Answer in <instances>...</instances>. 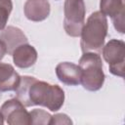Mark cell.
<instances>
[{
	"instance_id": "cell-1",
	"label": "cell",
	"mask_w": 125,
	"mask_h": 125,
	"mask_svg": "<svg viewBox=\"0 0 125 125\" xmlns=\"http://www.w3.org/2000/svg\"><path fill=\"white\" fill-rule=\"evenodd\" d=\"M16 98L24 105H41L51 111H58L63 105L64 92L57 84L40 81L33 76H21Z\"/></svg>"
},
{
	"instance_id": "cell-2",
	"label": "cell",
	"mask_w": 125,
	"mask_h": 125,
	"mask_svg": "<svg viewBox=\"0 0 125 125\" xmlns=\"http://www.w3.org/2000/svg\"><path fill=\"white\" fill-rule=\"evenodd\" d=\"M108 23L106 17L100 11L92 13L83 25L80 37V46L83 53H102L107 35Z\"/></svg>"
},
{
	"instance_id": "cell-3",
	"label": "cell",
	"mask_w": 125,
	"mask_h": 125,
	"mask_svg": "<svg viewBox=\"0 0 125 125\" xmlns=\"http://www.w3.org/2000/svg\"><path fill=\"white\" fill-rule=\"evenodd\" d=\"M81 69L80 84L88 91L100 90L104 83L105 75L103 70V61L98 53H83L78 63Z\"/></svg>"
},
{
	"instance_id": "cell-4",
	"label": "cell",
	"mask_w": 125,
	"mask_h": 125,
	"mask_svg": "<svg viewBox=\"0 0 125 125\" xmlns=\"http://www.w3.org/2000/svg\"><path fill=\"white\" fill-rule=\"evenodd\" d=\"M84 0H65L63 5V28L67 35L79 37L85 23Z\"/></svg>"
},
{
	"instance_id": "cell-5",
	"label": "cell",
	"mask_w": 125,
	"mask_h": 125,
	"mask_svg": "<svg viewBox=\"0 0 125 125\" xmlns=\"http://www.w3.org/2000/svg\"><path fill=\"white\" fill-rule=\"evenodd\" d=\"M103 58L108 63L110 73L124 77L125 66V43L119 39H111L102 49Z\"/></svg>"
},
{
	"instance_id": "cell-6",
	"label": "cell",
	"mask_w": 125,
	"mask_h": 125,
	"mask_svg": "<svg viewBox=\"0 0 125 125\" xmlns=\"http://www.w3.org/2000/svg\"><path fill=\"white\" fill-rule=\"evenodd\" d=\"M0 113L4 122L9 125H29V112L25 106L17 99L6 101L0 107Z\"/></svg>"
},
{
	"instance_id": "cell-7",
	"label": "cell",
	"mask_w": 125,
	"mask_h": 125,
	"mask_svg": "<svg viewBox=\"0 0 125 125\" xmlns=\"http://www.w3.org/2000/svg\"><path fill=\"white\" fill-rule=\"evenodd\" d=\"M124 8L125 0H100V12L112 20L114 28L121 34L125 31Z\"/></svg>"
},
{
	"instance_id": "cell-8",
	"label": "cell",
	"mask_w": 125,
	"mask_h": 125,
	"mask_svg": "<svg viewBox=\"0 0 125 125\" xmlns=\"http://www.w3.org/2000/svg\"><path fill=\"white\" fill-rule=\"evenodd\" d=\"M51 11L48 0H26L23 6V12L26 19L31 21H42L46 20Z\"/></svg>"
},
{
	"instance_id": "cell-9",
	"label": "cell",
	"mask_w": 125,
	"mask_h": 125,
	"mask_svg": "<svg viewBox=\"0 0 125 125\" xmlns=\"http://www.w3.org/2000/svg\"><path fill=\"white\" fill-rule=\"evenodd\" d=\"M56 75L62 83L68 86H76L80 84L81 69L78 64L62 62L56 66Z\"/></svg>"
},
{
	"instance_id": "cell-10",
	"label": "cell",
	"mask_w": 125,
	"mask_h": 125,
	"mask_svg": "<svg viewBox=\"0 0 125 125\" xmlns=\"http://www.w3.org/2000/svg\"><path fill=\"white\" fill-rule=\"evenodd\" d=\"M11 56L13 57V62L16 66L20 68H28L36 62L38 55L36 49L32 45L24 43L16 48Z\"/></svg>"
},
{
	"instance_id": "cell-11",
	"label": "cell",
	"mask_w": 125,
	"mask_h": 125,
	"mask_svg": "<svg viewBox=\"0 0 125 125\" xmlns=\"http://www.w3.org/2000/svg\"><path fill=\"white\" fill-rule=\"evenodd\" d=\"M0 39L6 44L7 52L9 55H12L14 50L18 48L20 45L28 43L27 37L23 33V31L16 26H6L4 29L1 30Z\"/></svg>"
},
{
	"instance_id": "cell-12",
	"label": "cell",
	"mask_w": 125,
	"mask_h": 125,
	"mask_svg": "<svg viewBox=\"0 0 125 125\" xmlns=\"http://www.w3.org/2000/svg\"><path fill=\"white\" fill-rule=\"evenodd\" d=\"M20 81L21 76L12 64L0 62V92L15 91Z\"/></svg>"
},
{
	"instance_id": "cell-13",
	"label": "cell",
	"mask_w": 125,
	"mask_h": 125,
	"mask_svg": "<svg viewBox=\"0 0 125 125\" xmlns=\"http://www.w3.org/2000/svg\"><path fill=\"white\" fill-rule=\"evenodd\" d=\"M52 115L44 109L35 108L29 111L30 124L34 125H50Z\"/></svg>"
},
{
	"instance_id": "cell-14",
	"label": "cell",
	"mask_w": 125,
	"mask_h": 125,
	"mask_svg": "<svg viewBox=\"0 0 125 125\" xmlns=\"http://www.w3.org/2000/svg\"><path fill=\"white\" fill-rule=\"evenodd\" d=\"M12 9V0H0V30L6 27Z\"/></svg>"
},
{
	"instance_id": "cell-15",
	"label": "cell",
	"mask_w": 125,
	"mask_h": 125,
	"mask_svg": "<svg viewBox=\"0 0 125 125\" xmlns=\"http://www.w3.org/2000/svg\"><path fill=\"white\" fill-rule=\"evenodd\" d=\"M56 124L70 125V124H72V120L65 113H56V114L52 115V118H51V121H50V125H56Z\"/></svg>"
},
{
	"instance_id": "cell-16",
	"label": "cell",
	"mask_w": 125,
	"mask_h": 125,
	"mask_svg": "<svg viewBox=\"0 0 125 125\" xmlns=\"http://www.w3.org/2000/svg\"><path fill=\"white\" fill-rule=\"evenodd\" d=\"M7 47H6V44L0 39V62L2 61V59L5 57V55L7 54Z\"/></svg>"
},
{
	"instance_id": "cell-17",
	"label": "cell",
	"mask_w": 125,
	"mask_h": 125,
	"mask_svg": "<svg viewBox=\"0 0 125 125\" xmlns=\"http://www.w3.org/2000/svg\"><path fill=\"white\" fill-rule=\"evenodd\" d=\"M5 122H4V119H3V117H2V115H1V113H0V125L1 124H4Z\"/></svg>"
}]
</instances>
